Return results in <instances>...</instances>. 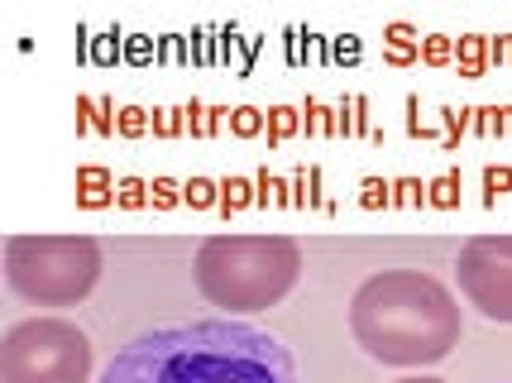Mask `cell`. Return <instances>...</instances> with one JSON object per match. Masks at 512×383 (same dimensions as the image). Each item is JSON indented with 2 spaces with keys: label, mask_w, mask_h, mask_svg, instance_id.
Here are the masks:
<instances>
[{
  "label": "cell",
  "mask_w": 512,
  "mask_h": 383,
  "mask_svg": "<svg viewBox=\"0 0 512 383\" xmlns=\"http://www.w3.org/2000/svg\"><path fill=\"white\" fill-rule=\"evenodd\" d=\"M101 383H297V364L278 336L221 316L134 336Z\"/></svg>",
  "instance_id": "obj_1"
},
{
  "label": "cell",
  "mask_w": 512,
  "mask_h": 383,
  "mask_svg": "<svg viewBox=\"0 0 512 383\" xmlns=\"http://www.w3.org/2000/svg\"><path fill=\"white\" fill-rule=\"evenodd\" d=\"M455 278L469 307L512 326V240H469L460 249Z\"/></svg>",
  "instance_id": "obj_6"
},
{
  "label": "cell",
  "mask_w": 512,
  "mask_h": 383,
  "mask_svg": "<svg viewBox=\"0 0 512 383\" xmlns=\"http://www.w3.org/2000/svg\"><path fill=\"white\" fill-rule=\"evenodd\" d=\"M91 340L67 316L15 321L0 340V383H87Z\"/></svg>",
  "instance_id": "obj_5"
},
{
  "label": "cell",
  "mask_w": 512,
  "mask_h": 383,
  "mask_svg": "<svg viewBox=\"0 0 512 383\" xmlns=\"http://www.w3.org/2000/svg\"><path fill=\"white\" fill-rule=\"evenodd\" d=\"M101 278V245L87 235H10L5 283L34 307H77Z\"/></svg>",
  "instance_id": "obj_4"
},
{
  "label": "cell",
  "mask_w": 512,
  "mask_h": 383,
  "mask_svg": "<svg viewBox=\"0 0 512 383\" xmlns=\"http://www.w3.org/2000/svg\"><path fill=\"white\" fill-rule=\"evenodd\" d=\"M398 383H446V379H431V374H412V379H398Z\"/></svg>",
  "instance_id": "obj_7"
},
{
  "label": "cell",
  "mask_w": 512,
  "mask_h": 383,
  "mask_svg": "<svg viewBox=\"0 0 512 383\" xmlns=\"http://www.w3.org/2000/svg\"><path fill=\"white\" fill-rule=\"evenodd\" d=\"M350 331L364 345V355L398 369L446 360L460 345V302L441 278L422 269H388L359 283L350 302Z\"/></svg>",
  "instance_id": "obj_2"
},
{
  "label": "cell",
  "mask_w": 512,
  "mask_h": 383,
  "mask_svg": "<svg viewBox=\"0 0 512 383\" xmlns=\"http://www.w3.org/2000/svg\"><path fill=\"white\" fill-rule=\"evenodd\" d=\"M302 249L283 235H216L197 249V288L235 316L268 312L297 288Z\"/></svg>",
  "instance_id": "obj_3"
}]
</instances>
